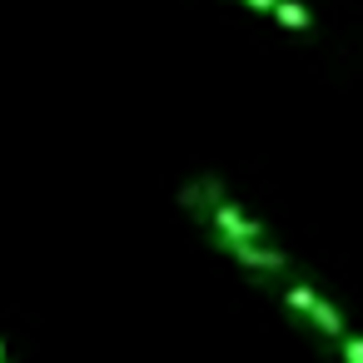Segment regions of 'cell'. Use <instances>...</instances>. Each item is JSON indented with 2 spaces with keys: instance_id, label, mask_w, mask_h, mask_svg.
Segmentation results:
<instances>
[{
  "instance_id": "obj_1",
  "label": "cell",
  "mask_w": 363,
  "mask_h": 363,
  "mask_svg": "<svg viewBox=\"0 0 363 363\" xmlns=\"http://www.w3.org/2000/svg\"><path fill=\"white\" fill-rule=\"evenodd\" d=\"M284 303L294 308V313H303V318H313V328H323L328 338H343V313L328 303V298H318V289L313 284H303V279H294L289 289H284Z\"/></svg>"
},
{
  "instance_id": "obj_2",
  "label": "cell",
  "mask_w": 363,
  "mask_h": 363,
  "mask_svg": "<svg viewBox=\"0 0 363 363\" xmlns=\"http://www.w3.org/2000/svg\"><path fill=\"white\" fill-rule=\"evenodd\" d=\"M274 16H279L289 30H308V26H313L308 6H298V0H274Z\"/></svg>"
},
{
  "instance_id": "obj_3",
  "label": "cell",
  "mask_w": 363,
  "mask_h": 363,
  "mask_svg": "<svg viewBox=\"0 0 363 363\" xmlns=\"http://www.w3.org/2000/svg\"><path fill=\"white\" fill-rule=\"evenodd\" d=\"M338 348H343L348 363H363V338H338Z\"/></svg>"
},
{
  "instance_id": "obj_4",
  "label": "cell",
  "mask_w": 363,
  "mask_h": 363,
  "mask_svg": "<svg viewBox=\"0 0 363 363\" xmlns=\"http://www.w3.org/2000/svg\"><path fill=\"white\" fill-rule=\"evenodd\" d=\"M244 6H254V11H274V0H244Z\"/></svg>"
},
{
  "instance_id": "obj_5",
  "label": "cell",
  "mask_w": 363,
  "mask_h": 363,
  "mask_svg": "<svg viewBox=\"0 0 363 363\" xmlns=\"http://www.w3.org/2000/svg\"><path fill=\"white\" fill-rule=\"evenodd\" d=\"M0 363H11V348H6V343H0Z\"/></svg>"
}]
</instances>
